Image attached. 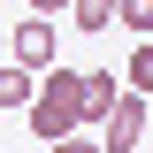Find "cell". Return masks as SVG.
Masks as SVG:
<instances>
[{"mask_svg": "<svg viewBox=\"0 0 153 153\" xmlns=\"http://www.w3.org/2000/svg\"><path fill=\"white\" fill-rule=\"evenodd\" d=\"M115 100H123V76H107V69H76V130L100 123Z\"/></svg>", "mask_w": 153, "mask_h": 153, "instance_id": "obj_4", "label": "cell"}, {"mask_svg": "<svg viewBox=\"0 0 153 153\" xmlns=\"http://www.w3.org/2000/svg\"><path fill=\"white\" fill-rule=\"evenodd\" d=\"M31 84H38V76L8 61V69H0V107H16V115H23V107H31Z\"/></svg>", "mask_w": 153, "mask_h": 153, "instance_id": "obj_5", "label": "cell"}, {"mask_svg": "<svg viewBox=\"0 0 153 153\" xmlns=\"http://www.w3.org/2000/svg\"><path fill=\"white\" fill-rule=\"evenodd\" d=\"M46 153H100V138H84V130H69V138H54Z\"/></svg>", "mask_w": 153, "mask_h": 153, "instance_id": "obj_9", "label": "cell"}, {"mask_svg": "<svg viewBox=\"0 0 153 153\" xmlns=\"http://www.w3.org/2000/svg\"><path fill=\"white\" fill-rule=\"evenodd\" d=\"M23 123H31V138H38V146L69 138V130H76V69H61V61H54V69H38Z\"/></svg>", "mask_w": 153, "mask_h": 153, "instance_id": "obj_1", "label": "cell"}, {"mask_svg": "<svg viewBox=\"0 0 153 153\" xmlns=\"http://www.w3.org/2000/svg\"><path fill=\"white\" fill-rule=\"evenodd\" d=\"M146 84H153V54L138 46V54H130V92H146Z\"/></svg>", "mask_w": 153, "mask_h": 153, "instance_id": "obj_8", "label": "cell"}, {"mask_svg": "<svg viewBox=\"0 0 153 153\" xmlns=\"http://www.w3.org/2000/svg\"><path fill=\"white\" fill-rule=\"evenodd\" d=\"M8 61H16V69H54L61 61V38H54V16H23L16 23V38H8Z\"/></svg>", "mask_w": 153, "mask_h": 153, "instance_id": "obj_3", "label": "cell"}, {"mask_svg": "<svg viewBox=\"0 0 153 153\" xmlns=\"http://www.w3.org/2000/svg\"><path fill=\"white\" fill-rule=\"evenodd\" d=\"M61 8H69V0H31V16H61Z\"/></svg>", "mask_w": 153, "mask_h": 153, "instance_id": "obj_10", "label": "cell"}, {"mask_svg": "<svg viewBox=\"0 0 153 153\" xmlns=\"http://www.w3.org/2000/svg\"><path fill=\"white\" fill-rule=\"evenodd\" d=\"M69 16H76V31H115V0H69Z\"/></svg>", "mask_w": 153, "mask_h": 153, "instance_id": "obj_6", "label": "cell"}, {"mask_svg": "<svg viewBox=\"0 0 153 153\" xmlns=\"http://www.w3.org/2000/svg\"><path fill=\"white\" fill-rule=\"evenodd\" d=\"M146 146V92H123L100 115V153H138Z\"/></svg>", "mask_w": 153, "mask_h": 153, "instance_id": "obj_2", "label": "cell"}, {"mask_svg": "<svg viewBox=\"0 0 153 153\" xmlns=\"http://www.w3.org/2000/svg\"><path fill=\"white\" fill-rule=\"evenodd\" d=\"M115 16H123V31H153V0H115Z\"/></svg>", "mask_w": 153, "mask_h": 153, "instance_id": "obj_7", "label": "cell"}]
</instances>
